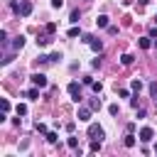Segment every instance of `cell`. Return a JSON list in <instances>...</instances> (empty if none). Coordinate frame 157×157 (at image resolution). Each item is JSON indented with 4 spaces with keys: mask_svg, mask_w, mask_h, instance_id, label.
Wrapping results in <instances>:
<instances>
[{
    "mask_svg": "<svg viewBox=\"0 0 157 157\" xmlns=\"http://www.w3.org/2000/svg\"><path fill=\"white\" fill-rule=\"evenodd\" d=\"M12 10H15V15L29 17V15H32V2H29V0H22V2H12Z\"/></svg>",
    "mask_w": 157,
    "mask_h": 157,
    "instance_id": "obj_1",
    "label": "cell"
},
{
    "mask_svg": "<svg viewBox=\"0 0 157 157\" xmlns=\"http://www.w3.org/2000/svg\"><path fill=\"white\" fill-rule=\"evenodd\" d=\"M69 93H71V101H74V103H81V101H83L78 81H71V83H69Z\"/></svg>",
    "mask_w": 157,
    "mask_h": 157,
    "instance_id": "obj_2",
    "label": "cell"
},
{
    "mask_svg": "<svg viewBox=\"0 0 157 157\" xmlns=\"http://www.w3.org/2000/svg\"><path fill=\"white\" fill-rule=\"evenodd\" d=\"M88 137L101 140V137H103V128H101L98 123H91V125H88Z\"/></svg>",
    "mask_w": 157,
    "mask_h": 157,
    "instance_id": "obj_3",
    "label": "cell"
},
{
    "mask_svg": "<svg viewBox=\"0 0 157 157\" xmlns=\"http://www.w3.org/2000/svg\"><path fill=\"white\" fill-rule=\"evenodd\" d=\"M29 81H32V86H39V88L47 86V76H44V74H32Z\"/></svg>",
    "mask_w": 157,
    "mask_h": 157,
    "instance_id": "obj_4",
    "label": "cell"
},
{
    "mask_svg": "<svg viewBox=\"0 0 157 157\" xmlns=\"http://www.w3.org/2000/svg\"><path fill=\"white\" fill-rule=\"evenodd\" d=\"M152 137H155V130H152L150 125H145V128L140 130V142H150Z\"/></svg>",
    "mask_w": 157,
    "mask_h": 157,
    "instance_id": "obj_5",
    "label": "cell"
},
{
    "mask_svg": "<svg viewBox=\"0 0 157 157\" xmlns=\"http://www.w3.org/2000/svg\"><path fill=\"white\" fill-rule=\"evenodd\" d=\"M91 113H93V110H91L88 105H81V108H78V115H76V118H78V120H83V123H88V120H91Z\"/></svg>",
    "mask_w": 157,
    "mask_h": 157,
    "instance_id": "obj_6",
    "label": "cell"
},
{
    "mask_svg": "<svg viewBox=\"0 0 157 157\" xmlns=\"http://www.w3.org/2000/svg\"><path fill=\"white\" fill-rule=\"evenodd\" d=\"M52 42H54V37H52L49 32H47V34H39V37H37V47H49Z\"/></svg>",
    "mask_w": 157,
    "mask_h": 157,
    "instance_id": "obj_7",
    "label": "cell"
},
{
    "mask_svg": "<svg viewBox=\"0 0 157 157\" xmlns=\"http://www.w3.org/2000/svg\"><path fill=\"white\" fill-rule=\"evenodd\" d=\"M22 47H25V37H22V34H17V37L12 39V52H20Z\"/></svg>",
    "mask_w": 157,
    "mask_h": 157,
    "instance_id": "obj_8",
    "label": "cell"
},
{
    "mask_svg": "<svg viewBox=\"0 0 157 157\" xmlns=\"http://www.w3.org/2000/svg\"><path fill=\"white\" fill-rule=\"evenodd\" d=\"M88 47H91V49H93V52H98V54H101V52H103V42H101V39H96V37H93V39H91V44H88Z\"/></svg>",
    "mask_w": 157,
    "mask_h": 157,
    "instance_id": "obj_9",
    "label": "cell"
},
{
    "mask_svg": "<svg viewBox=\"0 0 157 157\" xmlns=\"http://www.w3.org/2000/svg\"><path fill=\"white\" fill-rule=\"evenodd\" d=\"M25 96L32 98V101H37V98H39V86H32L29 91H25Z\"/></svg>",
    "mask_w": 157,
    "mask_h": 157,
    "instance_id": "obj_10",
    "label": "cell"
},
{
    "mask_svg": "<svg viewBox=\"0 0 157 157\" xmlns=\"http://www.w3.org/2000/svg\"><path fill=\"white\" fill-rule=\"evenodd\" d=\"M130 91L140 93V91H142V81H140V78H132V81H130Z\"/></svg>",
    "mask_w": 157,
    "mask_h": 157,
    "instance_id": "obj_11",
    "label": "cell"
},
{
    "mask_svg": "<svg viewBox=\"0 0 157 157\" xmlns=\"http://www.w3.org/2000/svg\"><path fill=\"white\" fill-rule=\"evenodd\" d=\"M86 105H88L91 110H101V105H103V103H101V98H91V101H88Z\"/></svg>",
    "mask_w": 157,
    "mask_h": 157,
    "instance_id": "obj_12",
    "label": "cell"
},
{
    "mask_svg": "<svg viewBox=\"0 0 157 157\" xmlns=\"http://www.w3.org/2000/svg\"><path fill=\"white\" fill-rule=\"evenodd\" d=\"M152 44H155V42H152V37H150V34H147V37H142V39H140V47H142V49H150V47H152Z\"/></svg>",
    "mask_w": 157,
    "mask_h": 157,
    "instance_id": "obj_13",
    "label": "cell"
},
{
    "mask_svg": "<svg viewBox=\"0 0 157 157\" xmlns=\"http://www.w3.org/2000/svg\"><path fill=\"white\" fill-rule=\"evenodd\" d=\"M123 145H125V147H135V135H132V132H128V135H125V140H123Z\"/></svg>",
    "mask_w": 157,
    "mask_h": 157,
    "instance_id": "obj_14",
    "label": "cell"
},
{
    "mask_svg": "<svg viewBox=\"0 0 157 157\" xmlns=\"http://www.w3.org/2000/svg\"><path fill=\"white\" fill-rule=\"evenodd\" d=\"M108 20H110V17H108V15H101V17H98V20H96V25H98V27H108V25H110V22H108Z\"/></svg>",
    "mask_w": 157,
    "mask_h": 157,
    "instance_id": "obj_15",
    "label": "cell"
},
{
    "mask_svg": "<svg viewBox=\"0 0 157 157\" xmlns=\"http://www.w3.org/2000/svg\"><path fill=\"white\" fill-rule=\"evenodd\" d=\"M120 61H123V66H130V64L135 61V56H132V54H123V56H120Z\"/></svg>",
    "mask_w": 157,
    "mask_h": 157,
    "instance_id": "obj_16",
    "label": "cell"
},
{
    "mask_svg": "<svg viewBox=\"0 0 157 157\" xmlns=\"http://www.w3.org/2000/svg\"><path fill=\"white\" fill-rule=\"evenodd\" d=\"M108 113H110V115H118V113H120V105H118V103H110V105H108Z\"/></svg>",
    "mask_w": 157,
    "mask_h": 157,
    "instance_id": "obj_17",
    "label": "cell"
},
{
    "mask_svg": "<svg viewBox=\"0 0 157 157\" xmlns=\"http://www.w3.org/2000/svg\"><path fill=\"white\" fill-rule=\"evenodd\" d=\"M66 145H69L71 150H78V137H69V140H66Z\"/></svg>",
    "mask_w": 157,
    "mask_h": 157,
    "instance_id": "obj_18",
    "label": "cell"
},
{
    "mask_svg": "<svg viewBox=\"0 0 157 157\" xmlns=\"http://www.w3.org/2000/svg\"><path fill=\"white\" fill-rule=\"evenodd\" d=\"M81 20V12L78 10H71V17H69V22H78Z\"/></svg>",
    "mask_w": 157,
    "mask_h": 157,
    "instance_id": "obj_19",
    "label": "cell"
},
{
    "mask_svg": "<svg viewBox=\"0 0 157 157\" xmlns=\"http://www.w3.org/2000/svg\"><path fill=\"white\" fill-rule=\"evenodd\" d=\"M59 59H61V54H59V52H54V54H49V64H56Z\"/></svg>",
    "mask_w": 157,
    "mask_h": 157,
    "instance_id": "obj_20",
    "label": "cell"
},
{
    "mask_svg": "<svg viewBox=\"0 0 157 157\" xmlns=\"http://www.w3.org/2000/svg\"><path fill=\"white\" fill-rule=\"evenodd\" d=\"M47 140H49V142H56V140H59V135H56L54 130H49V132H47Z\"/></svg>",
    "mask_w": 157,
    "mask_h": 157,
    "instance_id": "obj_21",
    "label": "cell"
},
{
    "mask_svg": "<svg viewBox=\"0 0 157 157\" xmlns=\"http://www.w3.org/2000/svg\"><path fill=\"white\" fill-rule=\"evenodd\" d=\"M0 105H2V113H7V110H10V101H7V98H2V101H0Z\"/></svg>",
    "mask_w": 157,
    "mask_h": 157,
    "instance_id": "obj_22",
    "label": "cell"
},
{
    "mask_svg": "<svg viewBox=\"0 0 157 157\" xmlns=\"http://www.w3.org/2000/svg\"><path fill=\"white\" fill-rule=\"evenodd\" d=\"M34 128H37V132H44V135H47V132H49V130H47V125H44V123H37V125H34Z\"/></svg>",
    "mask_w": 157,
    "mask_h": 157,
    "instance_id": "obj_23",
    "label": "cell"
},
{
    "mask_svg": "<svg viewBox=\"0 0 157 157\" xmlns=\"http://www.w3.org/2000/svg\"><path fill=\"white\" fill-rule=\"evenodd\" d=\"M98 150H101V140H93L91 142V152H98Z\"/></svg>",
    "mask_w": 157,
    "mask_h": 157,
    "instance_id": "obj_24",
    "label": "cell"
},
{
    "mask_svg": "<svg viewBox=\"0 0 157 157\" xmlns=\"http://www.w3.org/2000/svg\"><path fill=\"white\" fill-rule=\"evenodd\" d=\"M44 29H47V32H49V34H54V32H56V25H54V22H49V25H47V27H44Z\"/></svg>",
    "mask_w": 157,
    "mask_h": 157,
    "instance_id": "obj_25",
    "label": "cell"
},
{
    "mask_svg": "<svg viewBox=\"0 0 157 157\" xmlns=\"http://www.w3.org/2000/svg\"><path fill=\"white\" fill-rule=\"evenodd\" d=\"M78 34H81L78 27H71V29H69V37H78Z\"/></svg>",
    "mask_w": 157,
    "mask_h": 157,
    "instance_id": "obj_26",
    "label": "cell"
},
{
    "mask_svg": "<svg viewBox=\"0 0 157 157\" xmlns=\"http://www.w3.org/2000/svg\"><path fill=\"white\" fill-rule=\"evenodd\" d=\"M91 39H93V34H81V42L83 44H91Z\"/></svg>",
    "mask_w": 157,
    "mask_h": 157,
    "instance_id": "obj_27",
    "label": "cell"
},
{
    "mask_svg": "<svg viewBox=\"0 0 157 157\" xmlns=\"http://www.w3.org/2000/svg\"><path fill=\"white\" fill-rule=\"evenodd\" d=\"M91 88H93V91H96V93H101V91H103V86H101V81H98V83H96V81H93V83H91Z\"/></svg>",
    "mask_w": 157,
    "mask_h": 157,
    "instance_id": "obj_28",
    "label": "cell"
},
{
    "mask_svg": "<svg viewBox=\"0 0 157 157\" xmlns=\"http://www.w3.org/2000/svg\"><path fill=\"white\" fill-rule=\"evenodd\" d=\"M17 115H27V105L20 103V105H17Z\"/></svg>",
    "mask_w": 157,
    "mask_h": 157,
    "instance_id": "obj_29",
    "label": "cell"
},
{
    "mask_svg": "<svg viewBox=\"0 0 157 157\" xmlns=\"http://www.w3.org/2000/svg\"><path fill=\"white\" fill-rule=\"evenodd\" d=\"M105 29H108V34H118V27H115V25H108Z\"/></svg>",
    "mask_w": 157,
    "mask_h": 157,
    "instance_id": "obj_30",
    "label": "cell"
},
{
    "mask_svg": "<svg viewBox=\"0 0 157 157\" xmlns=\"http://www.w3.org/2000/svg\"><path fill=\"white\" fill-rule=\"evenodd\" d=\"M130 105H132V108H137V105H140V101H137V93L130 98Z\"/></svg>",
    "mask_w": 157,
    "mask_h": 157,
    "instance_id": "obj_31",
    "label": "cell"
},
{
    "mask_svg": "<svg viewBox=\"0 0 157 157\" xmlns=\"http://www.w3.org/2000/svg\"><path fill=\"white\" fill-rule=\"evenodd\" d=\"M150 93H152V96H157V81H152V83H150Z\"/></svg>",
    "mask_w": 157,
    "mask_h": 157,
    "instance_id": "obj_32",
    "label": "cell"
},
{
    "mask_svg": "<svg viewBox=\"0 0 157 157\" xmlns=\"http://www.w3.org/2000/svg\"><path fill=\"white\" fill-rule=\"evenodd\" d=\"M0 42H2V44L7 42V32H5V29H0Z\"/></svg>",
    "mask_w": 157,
    "mask_h": 157,
    "instance_id": "obj_33",
    "label": "cell"
},
{
    "mask_svg": "<svg viewBox=\"0 0 157 157\" xmlns=\"http://www.w3.org/2000/svg\"><path fill=\"white\" fill-rule=\"evenodd\" d=\"M118 93H120V98H128V96H130V91H128V88H120Z\"/></svg>",
    "mask_w": 157,
    "mask_h": 157,
    "instance_id": "obj_34",
    "label": "cell"
},
{
    "mask_svg": "<svg viewBox=\"0 0 157 157\" xmlns=\"http://www.w3.org/2000/svg\"><path fill=\"white\" fill-rule=\"evenodd\" d=\"M150 37H152V39H157V25H155V27H150Z\"/></svg>",
    "mask_w": 157,
    "mask_h": 157,
    "instance_id": "obj_35",
    "label": "cell"
},
{
    "mask_svg": "<svg viewBox=\"0 0 157 157\" xmlns=\"http://www.w3.org/2000/svg\"><path fill=\"white\" fill-rule=\"evenodd\" d=\"M52 7H64V0H52Z\"/></svg>",
    "mask_w": 157,
    "mask_h": 157,
    "instance_id": "obj_36",
    "label": "cell"
},
{
    "mask_svg": "<svg viewBox=\"0 0 157 157\" xmlns=\"http://www.w3.org/2000/svg\"><path fill=\"white\" fill-rule=\"evenodd\" d=\"M137 2H140V5H147V2H150V0H137Z\"/></svg>",
    "mask_w": 157,
    "mask_h": 157,
    "instance_id": "obj_37",
    "label": "cell"
},
{
    "mask_svg": "<svg viewBox=\"0 0 157 157\" xmlns=\"http://www.w3.org/2000/svg\"><path fill=\"white\" fill-rule=\"evenodd\" d=\"M152 98H155V105H157V96H152Z\"/></svg>",
    "mask_w": 157,
    "mask_h": 157,
    "instance_id": "obj_38",
    "label": "cell"
},
{
    "mask_svg": "<svg viewBox=\"0 0 157 157\" xmlns=\"http://www.w3.org/2000/svg\"><path fill=\"white\" fill-rule=\"evenodd\" d=\"M155 25H157V15H155Z\"/></svg>",
    "mask_w": 157,
    "mask_h": 157,
    "instance_id": "obj_39",
    "label": "cell"
},
{
    "mask_svg": "<svg viewBox=\"0 0 157 157\" xmlns=\"http://www.w3.org/2000/svg\"><path fill=\"white\" fill-rule=\"evenodd\" d=\"M155 152H157V145H155Z\"/></svg>",
    "mask_w": 157,
    "mask_h": 157,
    "instance_id": "obj_40",
    "label": "cell"
},
{
    "mask_svg": "<svg viewBox=\"0 0 157 157\" xmlns=\"http://www.w3.org/2000/svg\"><path fill=\"white\" fill-rule=\"evenodd\" d=\"M155 47H157V39H155Z\"/></svg>",
    "mask_w": 157,
    "mask_h": 157,
    "instance_id": "obj_41",
    "label": "cell"
}]
</instances>
